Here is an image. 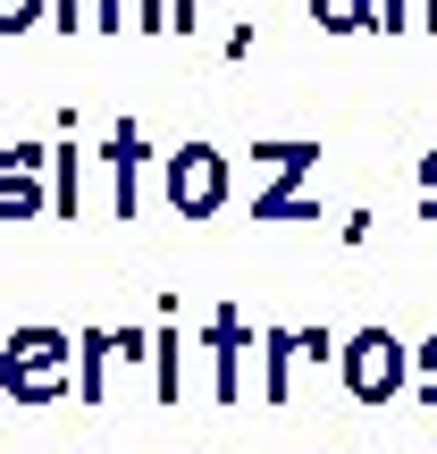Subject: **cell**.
Returning a JSON list of instances; mask_svg holds the SVG:
<instances>
[{
  "label": "cell",
  "instance_id": "2",
  "mask_svg": "<svg viewBox=\"0 0 437 454\" xmlns=\"http://www.w3.org/2000/svg\"><path fill=\"white\" fill-rule=\"evenodd\" d=\"M168 194H177V211H211L227 194V168L211 152H177V168H168Z\"/></svg>",
  "mask_w": 437,
  "mask_h": 454
},
{
  "label": "cell",
  "instance_id": "3",
  "mask_svg": "<svg viewBox=\"0 0 437 454\" xmlns=\"http://www.w3.org/2000/svg\"><path fill=\"white\" fill-rule=\"evenodd\" d=\"M9 379H17L26 395H43L51 379H59V345H51V337H17V362H9Z\"/></svg>",
  "mask_w": 437,
  "mask_h": 454
},
{
  "label": "cell",
  "instance_id": "7",
  "mask_svg": "<svg viewBox=\"0 0 437 454\" xmlns=\"http://www.w3.org/2000/svg\"><path fill=\"white\" fill-rule=\"evenodd\" d=\"M26 9L34 0H0V26H26Z\"/></svg>",
  "mask_w": 437,
  "mask_h": 454
},
{
  "label": "cell",
  "instance_id": "1",
  "mask_svg": "<svg viewBox=\"0 0 437 454\" xmlns=\"http://www.w3.org/2000/svg\"><path fill=\"white\" fill-rule=\"evenodd\" d=\"M345 387H354L362 404L404 395L412 387V345L395 337V328H362V337H345Z\"/></svg>",
  "mask_w": 437,
  "mask_h": 454
},
{
  "label": "cell",
  "instance_id": "5",
  "mask_svg": "<svg viewBox=\"0 0 437 454\" xmlns=\"http://www.w3.org/2000/svg\"><path fill=\"white\" fill-rule=\"evenodd\" d=\"M378 26H387V34L395 26H429L437 34V0H378Z\"/></svg>",
  "mask_w": 437,
  "mask_h": 454
},
{
  "label": "cell",
  "instance_id": "4",
  "mask_svg": "<svg viewBox=\"0 0 437 454\" xmlns=\"http://www.w3.org/2000/svg\"><path fill=\"white\" fill-rule=\"evenodd\" d=\"M311 9H320V26H337V34L378 26V0H311Z\"/></svg>",
  "mask_w": 437,
  "mask_h": 454
},
{
  "label": "cell",
  "instance_id": "8",
  "mask_svg": "<svg viewBox=\"0 0 437 454\" xmlns=\"http://www.w3.org/2000/svg\"><path fill=\"white\" fill-rule=\"evenodd\" d=\"M421 219H437V185H421Z\"/></svg>",
  "mask_w": 437,
  "mask_h": 454
},
{
  "label": "cell",
  "instance_id": "9",
  "mask_svg": "<svg viewBox=\"0 0 437 454\" xmlns=\"http://www.w3.org/2000/svg\"><path fill=\"white\" fill-rule=\"evenodd\" d=\"M421 185H437V152H429V160H421Z\"/></svg>",
  "mask_w": 437,
  "mask_h": 454
},
{
  "label": "cell",
  "instance_id": "6",
  "mask_svg": "<svg viewBox=\"0 0 437 454\" xmlns=\"http://www.w3.org/2000/svg\"><path fill=\"white\" fill-rule=\"evenodd\" d=\"M412 395H421V404L437 412V337H421V345H412Z\"/></svg>",
  "mask_w": 437,
  "mask_h": 454
}]
</instances>
